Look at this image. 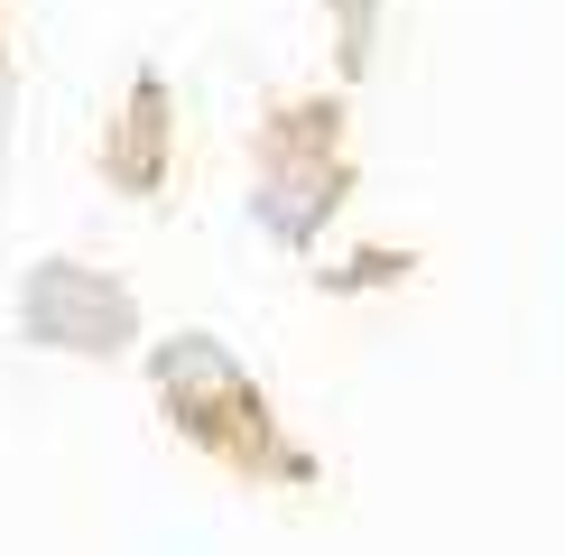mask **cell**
<instances>
[{
  "label": "cell",
  "instance_id": "6da1fadb",
  "mask_svg": "<svg viewBox=\"0 0 565 556\" xmlns=\"http://www.w3.org/2000/svg\"><path fill=\"white\" fill-rule=\"evenodd\" d=\"M149 389H158V408H168V427L204 463H223V473H242V482H316V455L278 427L269 389L232 362V343L168 334L149 353Z\"/></svg>",
  "mask_w": 565,
  "mask_h": 556
},
{
  "label": "cell",
  "instance_id": "7a4b0ae2",
  "mask_svg": "<svg viewBox=\"0 0 565 556\" xmlns=\"http://www.w3.org/2000/svg\"><path fill=\"white\" fill-rule=\"evenodd\" d=\"M250 214H260L278 242H316L324 223L343 214L352 195V149H343V93H306V103H278L260 139H250Z\"/></svg>",
  "mask_w": 565,
  "mask_h": 556
},
{
  "label": "cell",
  "instance_id": "3957f363",
  "mask_svg": "<svg viewBox=\"0 0 565 556\" xmlns=\"http://www.w3.org/2000/svg\"><path fill=\"white\" fill-rule=\"evenodd\" d=\"M19 316H29V343H65V353H121L139 334V297L111 269H84V260L29 269Z\"/></svg>",
  "mask_w": 565,
  "mask_h": 556
},
{
  "label": "cell",
  "instance_id": "277c9868",
  "mask_svg": "<svg viewBox=\"0 0 565 556\" xmlns=\"http://www.w3.org/2000/svg\"><path fill=\"white\" fill-rule=\"evenodd\" d=\"M168 168H177V103L158 75H139L121 93V111H111V130H103V177L121 195H158Z\"/></svg>",
  "mask_w": 565,
  "mask_h": 556
},
{
  "label": "cell",
  "instance_id": "5b68a950",
  "mask_svg": "<svg viewBox=\"0 0 565 556\" xmlns=\"http://www.w3.org/2000/svg\"><path fill=\"white\" fill-rule=\"evenodd\" d=\"M371 10H381V0H334V38H343V75H362V65H371Z\"/></svg>",
  "mask_w": 565,
  "mask_h": 556
},
{
  "label": "cell",
  "instance_id": "8992f818",
  "mask_svg": "<svg viewBox=\"0 0 565 556\" xmlns=\"http://www.w3.org/2000/svg\"><path fill=\"white\" fill-rule=\"evenodd\" d=\"M417 260H408V250H371V260H343L334 278H324V288H371V278H408Z\"/></svg>",
  "mask_w": 565,
  "mask_h": 556
}]
</instances>
